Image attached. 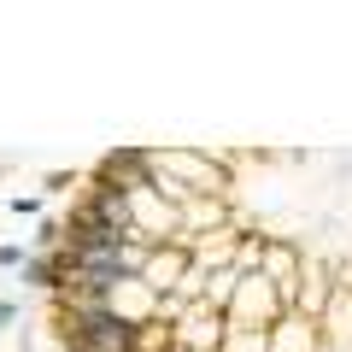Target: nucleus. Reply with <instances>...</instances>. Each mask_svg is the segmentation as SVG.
<instances>
[{
	"label": "nucleus",
	"instance_id": "obj_1",
	"mask_svg": "<svg viewBox=\"0 0 352 352\" xmlns=\"http://www.w3.org/2000/svg\"><path fill=\"white\" fill-rule=\"evenodd\" d=\"M71 352H352V153L124 147L41 252Z\"/></svg>",
	"mask_w": 352,
	"mask_h": 352
}]
</instances>
